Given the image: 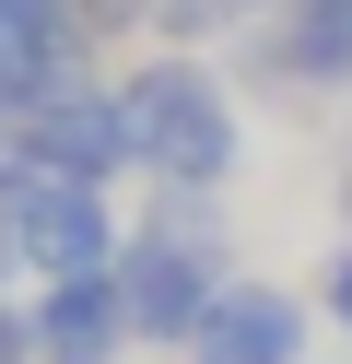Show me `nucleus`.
<instances>
[{
    "instance_id": "f03ea898",
    "label": "nucleus",
    "mask_w": 352,
    "mask_h": 364,
    "mask_svg": "<svg viewBox=\"0 0 352 364\" xmlns=\"http://www.w3.org/2000/svg\"><path fill=\"white\" fill-rule=\"evenodd\" d=\"M117 294H129V329H141V341H200V317L235 294L223 223H211L188 188H164L153 223L129 235V259H117Z\"/></svg>"
},
{
    "instance_id": "0eeeda50",
    "label": "nucleus",
    "mask_w": 352,
    "mask_h": 364,
    "mask_svg": "<svg viewBox=\"0 0 352 364\" xmlns=\"http://www.w3.org/2000/svg\"><path fill=\"white\" fill-rule=\"evenodd\" d=\"M282 82H305V95H341L352 82V0H294V24H282Z\"/></svg>"
},
{
    "instance_id": "1a4fd4ad",
    "label": "nucleus",
    "mask_w": 352,
    "mask_h": 364,
    "mask_svg": "<svg viewBox=\"0 0 352 364\" xmlns=\"http://www.w3.org/2000/svg\"><path fill=\"white\" fill-rule=\"evenodd\" d=\"M317 317H329V329H352V235L329 247V270H317Z\"/></svg>"
},
{
    "instance_id": "6e6552de",
    "label": "nucleus",
    "mask_w": 352,
    "mask_h": 364,
    "mask_svg": "<svg viewBox=\"0 0 352 364\" xmlns=\"http://www.w3.org/2000/svg\"><path fill=\"white\" fill-rule=\"evenodd\" d=\"M270 0H153V36L164 48H200V36H235V24H258Z\"/></svg>"
},
{
    "instance_id": "ddd939ff",
    "label": "nucleus",
    "mask_w": 352,
    "mask_h": 364,
    "mask_svg": "<svg viewBox=\"0 0 352 364\" xmlns=\"http://www.w3.org/2000/svg\"><path fill=\"white\" fill-rule=\"evenodd\" d=\"M341 212H352V165H341Z\"/></svg>"
},
{
    "instance_id": "7ed1b4c3",
    "label": "nucleus",
    "mask_w": 352,
    "mask_h": 364,
    "mask_svg": "<svg viewBox=\"0 0 352 364\" xmlns=\"http://www.w3.org/2000/svg\"><path fill=\"white\" fill-rule=\"evenodd\" d=\"M0 153H12L23 176H70V188H106L117 165H141V141H129V106H117V82H82V71H70L47 106H23V129H12Z\"/></svg>"
},
{
    "instance_id": "9d476101",
    "label": "nucleus",
    "mask_w": 352,
    "mask_h": 364,
    "mask_svg": "<svg viewBox=\"0 0 352 364\" xmlns=\"http://www.w3.org/2000/svg\"><path fill=\"white\" fill-rule=\"evenodd\" d=\"M36 353V306H0V364H23Z\"/></svg>"
},
{
    "instance_id": "39448f33",
    "label": "nucleus",
    "mask_w": 352,
    "mask_h": 364,
    "mask_svg": "<svg viewBox=\"0 0 352 364\" xmlns=\"http://www.w3.org/2000/svg\"><path fill=\"white\" fill-rule=\"evenodd\" d=\"M305 341H317V317H305V294H282V282H235L223 306L200 317V341H188V364H305Z\"/></svg>"
},
{
    "instance_id": "f257e3e1",
    "label": "nucleus",
    "mask_w": 352,
    "mask_h": 364,
    "mask_svg": "<svg viewBox=\"0 0 352 364\" xmlns=\"http://www.w3.org/2000/svg\"><path fill=\"white\" fill-rule=\"evenodd\" d=\"M117 106H129V141H141V165H153V188H188V200H211L235 176V153H247V118H235V95L200 71V59H141L129 82H117Z\"/></svg>"
},
{
    "instance_id": "20e7f679",
    "label": "nucleus",
    "mask_w": 352,
    "mask_h": 364,
    "mask_svg": "<svg viewBox=\"0 0 352 364\" xmlns=\"http://www.w3.org/2000/svg\"><path fill=\"white\" fill-rule=\"evenodd\" d=\"M12 176H23V165H12ZM12 259L36 270V282H82V270H117V259H129V235H117L106 188L23 176V200H12Z\"/></svg>"
},
{
    "instance_id": "f8f14e48",
    "label": "nucleus",
    "mask_w": 352,
    "mask_h": 364,
    "mask_svg": "<svg viewBox=\"0 0 352 364\" xmlns=\"http://www.w3.org/2000/svg\"><path fill=\"white\" fill-rule=\"evenodd\" d=\"M12 129H23V106H12V95H0V141H12Z\"/></svg>"
},
{
    "instance_id": "423d86ee",
    "label": "nucleus",
    "mask_w": 352,
    "mask_h": 364,
    "mask_svg": "<svg viewBox=\"0 0 352 364\" xmlns=\"http://www.w3.org/2000/svg\"><path fill=\"white\" fill-rule=\"evenodd\" d=\"M117 341H141V329H129V294H117V270L36 282V353H47V364H117Z\"/></svg>"
},
{
    "instance_id": "9b49d317",
    "label": "nucleus",
    "mask_w": 352,
    "mask_h": 364,
    "mask_svg": "<svg viewBox=\"0 0 352 364\" xmlns=\"http://www.w3.org/2000/svg\"><path fill=\"white\" fill-rule=\"evenodd\" d=\"M12 200H23V176H12V153H0V259H12Z\"/></svg>"
}]
</instances>
